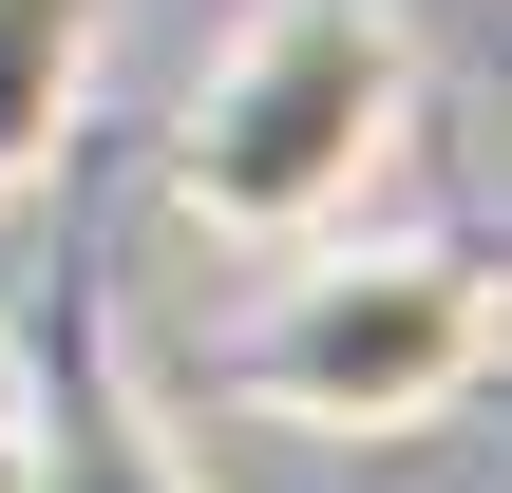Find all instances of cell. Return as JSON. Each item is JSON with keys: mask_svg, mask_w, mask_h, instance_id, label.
<instances>
[{"mask_svg": "<svg viewBox=\"0 0 512 493\" xmlns=\"http://www.w3.org/2000/svg\"><path fill=\"white\" fill-rule=\"evenodd\" d=\"M494 361V285L475 247H418V228H304L285 285L247 304L228 342V399L285 418V437H418L456 418Z\"/></svg>", "mask_w": 512, "mask_h": 493, "instance_id": "obj_2", "label": "cell"}, {"mask_svg": "<svg viewBox=\"0 0 512 493\" xmlns=\"http://www.w3.org/2000/svg\"><path fill=\"white\" fill-rule=\"evenodd\" d=\"M0 456H19V361H0Z\"/></svg>", "mask_w": 512, "mask_h": 493, "instance_id": "obj_5", "label": "cell"}, {"mask_svg": "<svg viewBox=\"0 0 512 493\" xmlns=\"http://www.w3.org/2000/svg\"><path fill=\"white\" fill-rule=\"evenodd\" d=\"M418 133V19L399 0H247L228 57L171 114V209L209 247H304L361 228V190Z\"/></svg>", "mask_w": 512, "mask_h": 493, "instance_id": "obj_1", "label": "cell"}, {"mask_svg": "<svg viewBox=\"0 0 512 493\" xmlns=\"http://www.w3.org/2000/svg\"><path fill=\"white\" fill-rule=\"evenodd\" d=\"M76 95H95V0H0V190L76 152Z\"/></svg>", "mask_w": 512, "mask_h": 493, "instance_id": "obj_3", "label": "cell"}, {"mask_svg": "<svg viewBox=\"0 0 512 493\" xmlns=\"http://www.w3.org/2000/svg\"><path fill=\"white\" fill-rule=\"evenodd\" d=\"M38 493H190V475H171V456H152V418L76 361V380H57V475H38Z\"/></svg>", "mask_w": 512, "mask_h": 493, "instance_id": "obj_4", "label": "cell"}]
</instances>
